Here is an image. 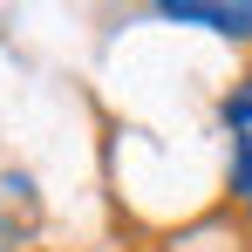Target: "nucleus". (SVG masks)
Returning <instances> with one entry per match:
<instances>
[{
	"instance_id": "1",
	"label": "nucleus",
	"mask_w": 252,
	"mask_h": 252,
	"mask_svg": "<svg viewBox=\"0 0 252 252\" xmlns=\"http://www.w3.org/2000/svg\"><path fill=\"white\" fill-rule=\"evenodd\" d=\"M177 28H205V34H225V41H252V0H164L157 7Z\"/></svg>"
},
{
	"instance_id": "2",
	"label": "nucleus",
	"mask_w": 252,
	"mask_h": 252,
	"mask_svg": "<svg viewBox=\"0 0 252 252\" xmlns=\"http://www.w3.org/2000/svg\"><path fill=\"white\" fill-rule=\"evenodd\" d=\"M225 136H232V177H246L252 170V75H239L225 95Z\"/></svg>"
},
{
	"instance_id": "3",
	"label": "nucleus",
	"mask_w": 252,
	"mask_h": 252,
	"mask_svg": "<svg viewBox=\"0 0 252 252\" xmlns=\"http://www.w3.org/2000/svg\"><path fill=\"white\" fill-rule=\"evenodd\" d=\"M232 198H239V211H246V225H252V170H246V177H232Z\"/></svg>"
}]
</instances>
